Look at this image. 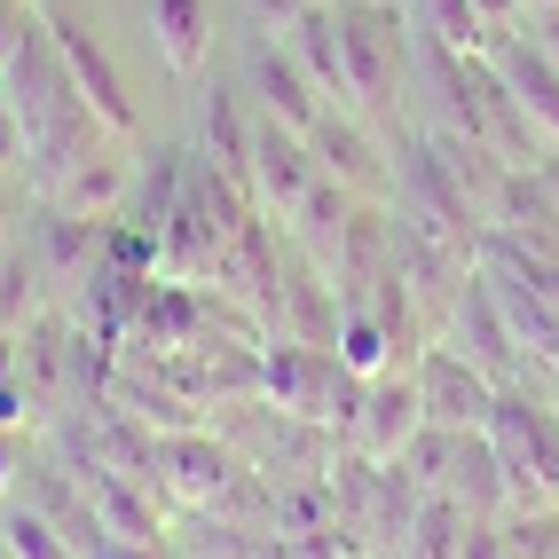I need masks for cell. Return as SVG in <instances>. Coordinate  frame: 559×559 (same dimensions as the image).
<instances>
[{"label": "cell", "mask_w": 559, "mask_h": 559, "mask_svg": "<svg viewBox=\"0 0 559 559\" xmlns=\"http://www.w3.org/2000/svg\"><path fill=\"white\" fill-rule=\"evenodd\" d=\"M292 56H300V71L323 87V103H355L347 95V48H340V16H331V0H316V9L292 24Z\"/></svg>", "instance_id": "5bb4252c"}, {"label": "cell", "mask_w": 559, "mask_h": 559, "mask_svg": "<svg viewBox=\"0 0 559 559\" xmlns=\"http://www.w3.org/2000/svg\"><path fill=\"white\" fill-rule=\"evenodd\" d=\"M426 433V402H418V370H386V379H362V402H355V457L370 465H402L409 441Z\"/></svg>", "instance_id": "5b68a950"}, {"label": "cell", "mask_w": 559, "mask_h": 559, "mask_svg": "<svg viewBox=\"0 0 559 559\" xmlns=\"http://www.w3.org/2000/svg\"><path fill=\"white\" fill-rule=\"evenodd\" d=\"M9 213H16V190L0 181V252H9Z\"/></svg>", "instance_id": "f546056e"}, {"label": "cell", "mask_w": 559, "mask_h": 559, "mask_svg": "<svg viewBox=\"0 0 559 559\" xmlns=\"http://www.w3.org/2000/svg\"><path fill=\"white\" fill-rule=\"evenodd\" d=\"M0 559H9V551H0Z\"/></svg>", "instance_id": "836d02e7"}, {"label": "cell", "mask_w": 559, "mask_h": 559, "mask_svg": "<svg viewBox=\"0 0 559 559\" xmlns=\"http://www.w3.org/2000/svg\"><path fill=\"white\" fill-rule=\"evenodd\" d=\"M151 473L166 480L181 504H221V497H229V480H237L229 450H221L213 433H198V426H166L151 441Z\"/></svg>", "instance_id": "ba28073f"}, {"label": "cell", "mask_w": 559, "mask_h": 559, "mask_svg": "<svg viewBox=\"0 0 559 559\" xmlns=\"http://www.w3.org/2000/svg\"><path fill=\"white\" fill-rule=\"evenodd\" d=\"M24 418H32V394H24L16 379H0V433H16Z\"/></svg>", "instance_id": "cb8c5ba5"}, {"label": "cell", "mask_w": 559, "mask_h": 559, "mask_svg": "<svg viewBox=\"0 0 559 559\" xmlns=\"http://www.w3.org/2000/svg\"><path fill=\"white\" fill-rule=\"evenodd\" d=\"M252 95H260V110H269V119L300 127V134H316V127H323V87L300 71V56H292V48L252 40Z\"/></svg>", "instance_id": "30bf717a"}, {"label": "cell", "mask_w": 559, "mask_h": 559, "mask_svg": "<svg viewBox=\"0 0 559 559\" xmlns=\"http://www.w3.org/2000/svg\"><path fill=\"white\" fill-rule=\"evenodd\" d=\"M316 181H323L316 142H308L300 127H284V119H269V110H260V119H252V205L276 213V221H292V213L308 205Z\"/></svg>", "instance_id": "277c9868"}, {"label": "cell", "mask_w": 559, "mask_h": 559, "mask_svg": "<svg viewBox=\"0 0 559 559\" xmlns=\"http://www.w3.org/2000/svg\"><path fill=\"white\" fill-rule=\"evenodd\" d=\"M457 551H465V504L426 489L418 520H409V536H402V559H457Z\"/></svg>", "instance_id": "e0dca14e"}, {"label": "cell", "mask_w": 559, "mask_h": 559, "mask_svg": "<svg viewBox=\"0 0 559 559\" xmlns=\"http://www.w3.org/2000/svg\"><path fill=\"white\" fill-rule=\"evenodd\" d=\"M0 379H16V331L0 323Z\"/></svg>", "instance_id": "f1b7e54d"}, {"label": "cell", "mask_w": 559, "mask_h": 559, "mask_svg": "<svg viewBox=\"0 0 559 559\" xmlns=\"http://www.w3.org/2000/svg\"><path fill=\"white\" fill-rule=\"evenodd\" d=\"M536 24H544V32H536V40H544V56H551V63H559V9H544V16H536Z\"/></svg>", "instance_id": "83f0119b"}, {"label": "cell", "mask_w": 559, "mask_h": 559, "mask_svg": "<svg viewBox=\"0 0 559 559\" xmlns=\"http://www.w3.org/2000/svg\"><path fill=\"white\" fill-rule=\"evenodd\" d=\"M551 418H559V409H551Z\"/></svg>", "instance_id": "d6a6232c"}, {"label": "cell", "mask_w": 559, "mask_h": 559, "mask_svg": "<svg viewBox=\"0 0 559 559\" xmlns=\"http://www.w3.org/2000/svg\"><path fill=\"white\" fill-rule=\"evenodd\" d=\"M40 260H48V276H95V269H103V221H80V213L48 205V221H40Z\"/></svg>", "instance_id": "9a60e30c"}, {"label": "cell", "mask_w": 559, "mask_h": 559, "mask_svg": "<svg viewBox=\"0 0 559 559\" xmlns=\"http://www.w3.org/2000/svg\"><path fill=\"white\" fill-rule=\"evenodd\" d=\"M16 489V433H0V497Z\"/></svg>", "instance_id": "4316f807"}, {"label": "cell", "mask_w": 559, "mask_h": 559, "mask_svg": "<svg viewBox=\"0 0 559 559\" xmlns=\"http://www.w3.org/2000/svg\"><path fill=\"white\" fill-rule=\"evenodd\" d=\"M497 379L480 362H465L457 347H426L418 355V402H426V426L441 433H489L497 418Z\"/></svg>", "instance_id": "3957f363"}, {"label": "cell", "mask_w": 559, "mask_h": 559, "mask_svg": "<svg viewBox=\"0 0 559 559\" xmlns=\"http://www.w3.org/2000/svg\"><path fill=\"white\" fill-rule=\"evenodd\" d=\"M48 16V9H40ZM48 40H56V56H63V71H71V87H80V103L95 110V127L103 134H134V103H127V71L110 63V48L95 40L87 24H71V16H48Z\"/></svg>", "instance_id": "8992f818"}, {"label": "cell", "mask_w": 559, "mask_h": 559, "mask_svg": "<svg viewBox=\"0 0 559 559\" xmlns=\"http://www.w3.org/2000/svg\"><path fill=\"white\" fill-rule=\"evenodd\" d=\"M151 40H158L174 80H198L213 56V9L205 0H151Z\"/></svg>", "instance_id": "7c38bea8"}, {"label": "cell", "mask_w": 559, "mask_h": 559, "mask_svg": "<svg viewBox=\"0 0 559 559\" xmlns=\"http://www.w3.org/2000/svg\"><path fill=\"white\" fill-rule=\"evenodd\" d=\"M32 24H40V9H32V0H0V71L16 63V48H24Z\"/></svg>", "instance_id": "7402d4cb"}, {"label": "cell", "mask_w": 559, "mask_h": 559, "mask_svg": "<svg viewBox=\"0 0 559 559\" xmlns=\"http://www.w3.org/2000/svg\"><path fill=\"white\" fill-rule=\"evenodd\" d=\"M87 559H174V551L166 544H134V536H103Z\"/></svg>", "instance_id": "603a6c76"}, {"label": "cell", "mask_w": 559, "mask_h": 559, "mask_svg": "<svg viewBox=\"0 0 559 559\" xmlns=\"http://www.w3.org/2000/svg\"><path fill=\"white\" fill-rule=\"evenodd\" d=\"M127 198H134V166H127L119 151H103V142H95L80 166H63V174L48 181V205L80 213V221H110Z\"/></svg>", "instance_id": "8fae6325"}, {"label": "cell", "mask_w": 559, "mask_h": 559, "mask_svg": "<svg viewBox=\"0 0 559 559\" xmlns=\"http://www.w3.org/2000/svg\"><path fill=\"white\" fill-rule=\"evenodd\" d=\"M340 16V48H347V95L355 110H386L402 71H409V40H402V16L370 9V0H331Z\"/></svg>", "instance_id": "7a4b0ae2"}, {"label": "cell", "mask_w": 559, "mask_h": 559, "mask_svg": "<svg viewBox=\"0 0 559 559\" xmlns=\"http://www.w3.org/2000/svg\"><path fill=\"white\" fill-rule=\"evenodd\" d=\"M340 362L355 370V379H386V370H402L394 362V340L379 331V316H370V300H340Z\"/></svg>", "instance_id": "2e32d148"}, {"label": "cell", "mask_w": 559, "mask_h": 559, "mask_svg": "<svg viewBox=\"0 0 559 559\" xmlns=\"http://www.w3.org/2000/svg\"><path fill=\"white\" fill-rule=\"evenodd\" d=\"M260 394H269L284 418H308V426H355L362 379L340 362V347L269 340V347H260Z\"/></svg>", "instance_id": "6da1fadb"}, {"label": "cell", "mask_w": 559, "mask_h": 559, "mask_svg": "<svg viewBox=\"0 0 559 559\" xmlns=\"http://www.w3.org/2000/svg\"><path fill=\"white\" fill-rule=\"evenodd\" d=\"M32 158V142H24V119H16V95H9V80H0V174H16Z\"/></svg>", "instance_id": "44dd1931"}, {"label": "cell", "mask_w": 559, "mask_h": 559, "mask_svg": "<svg viewBox=\"0 0 559 559\" xmlns=\"http://www.w3.org/2000/svg\"><path fill=\"white\" fill-rule=\"evenodd\" d=\"M480 9V24H489V48L504 40V24H520V0H473Z\"/></svg>", "instance_id": "d4e9b609"}, {"label": "cell", "mask_w": 559, "mask_h": 559, "mask_svg": "<svg viewBox=\"0 0 559 559\" xmlns=\"http://www.w3.org/2000/svg\"><path fill=\"white\" fill-rule=\"evenodd\" d=\"M418 9V32L450 56H489V24H480L473 0H409Z\"/></svg>", "instance_id": "d6986e66"}, {"label": "cell", "mask_w": 559, "mask_h": 559, "mask_svg": "<svg viewBox=\"0 0 559 559\" xmlns=\"http://www.w3.org/2000/svg\"><path fill=\"white\" fill-rule=\"evenodd\" d=\"M308 142H316V151H323L316 166H323L331 181H340V190H379V181H386L379 166H370V142H362L355 127H340V119H331V110H323V127H316Z\"/></svg>", "instance_id": "ac0fdd59"}, {"label": "cell", "mask_w": 559, "mask_h": 559, "mask_svg": "<svg viewBox=\"0 0 559 559\" xmlns=\"http://www.w3.org/2000/svg\"><path fill=\"white\" fill-rule=\"evenodd\" d=\"M544 9H559V0H520V16H544Z\"/></svg>", "instance_id": "1f68e13d"}, {"label": "cell", "mask_w": 559, "mask_h": 559, "mask_svg": "<svg viewBox=\"0 0 559 559\" xmlns=\"http://www.w3.org/2000/svg\"><path fill=\"white\" fill-rule=\"evenodd\" d=\"M489 63H497V80L512 87V103L528 110V127L559 151V63L544 56V40H520V32H504V40L489 48Z\"/></svg>", "instance_id": "9c48e42d"}, {"label": "cell", "mask_w": 559, "mask_h": 559, "mask_svg": "<svg viewBox=\"0 0 559 559\" xmlns=\"http://www.w3.org/2000/svg\"><path fill=\"white\" fill-rule=\"evenodd\" d=\"M198 151H205V166L229 181V190H245L252 198V127L237 119V95H205V110H198Z\"/></svg>", "instance_id": "4fadbf2b"}, {"label": "cell", "mask_w": 559, "mask_h": 559, "mask_svg": "<svg viewBox=\"0 0 559 559\" xmlns=\"http://www.w3.org/2000/svg\"><path fill=\"white\" fill-rule=\"evenodd\" d=\"M450 323H457V355H465V362H480L497 386H520V370H528V347H520V331H512V316L497 308V292H489V276H480V269L465 276Z\"/></svg>", "instance_id": "52a82bcc"}, {"label": "cell", "mask_w": 559, "mask_h": 559, "mask_svg": "<svg viewBox=\"0 0 559 559\" xmlns=\"http://www.w3.org/2000/svg\"><path fill=\"white\" fill-rule=\"evenodd\" d=\"M0 551H9V559H80V544H71L48 512H32V504L9 512V528H0Z\"/></svg>", "instance_id": "ffe728a7"}, {"label": "cell", "mask_w": 559, "mask_h": 559, "mask_svg": "<svg viewBox=\"0 0 559 559\" xmlns=\"http://www.w3.org/2000/svg\"><path fill=\"white\" fill-rule=\"evenodd\" d=\"M536 174H544V190H551V205H559V158H544Z\"/></svg>", "instance_id": "4dcf8cb0"}, {"label": "cell", "mask_w": 559, "mask_h": 559, "mask_svg": "<svg viewBox=\"0 0 559 559\" xmlns=\"http://www.w3.org/2000/svg\"><path fill=\"white\" fill-rule=\"evenodd\" d=\"M308 9H316V0H252V16H260V24H300Z\"/></svg>", "instance_id": "484cf974"}]
</instances>
